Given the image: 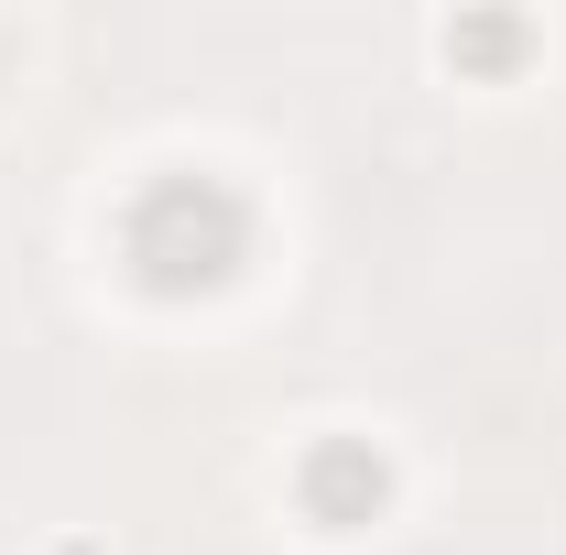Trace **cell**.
Returning <instances> with one entry per match:
<instances>
[{
  "label": "cell",
  "instance_id": "obj_1",
  "mask_svg": "<svg viewBox=\"0 0 566 555\" xmlns=\"http://www.w3.org/2000/svg\"><path fill=\"white\" fill-rule=\"evenodd\" d=\"M120 262L142 273V294L197 305L218 283H240V262H251V197L229 175H153L120 218Z\"/></svg>",
  "mask_w": 566,
  "mask_h": 555
},
{
  "label": "cell",
  "instance_id": "obj_2",
  "mask_svg": "<svg viewBox=\"0 0 566 555\" xmlns=\"http://www.w3.org/2000/svg\"><path fill=\"white\" fill-rule=\"evenodd\" d=\"M294 501H305V523H316V534H359V523H381L392 469H381V447H370V436H316V447H305V469H294Z\"/></svg>",
  "mask_w": 566,
  "mask_h": 555
},
{
  "label": "cell",
  "instance_id": "obj_3",
  "mask_svg": "<svg viewBox=\"0 0 566 555\" xmlns=\"http://www.w3.org/2000/svg\"><path fill=\"white\" fill-rule=\"evenodd\" d=\"M512 44H523V33H512V22H469V33H458V55H469V66H501V55H512Z\"/></svg>",
  "mask_w": 566,
  "mask_h": 555
}]
</instances>
